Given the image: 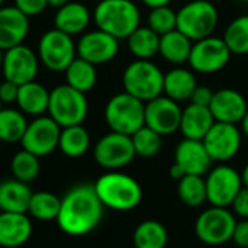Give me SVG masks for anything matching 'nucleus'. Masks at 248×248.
Instances as JSON below:
<instances>
[{"mask_svg": "<svg viewBox=\"0 0 248 248\" xmlns=\"http://www.w3.org/2000/svg\"><path fill=\"white\" fill-rule=\"evenodd\" d=\"M103 211L93 185H77L61 198L57 224L64 234L83 237L99 227Z\"/></svg>", "mask_w": 248, "mask_h": 248, "instance_id": "1", "label": "nucleus"}, {"mask_svg": "<svg viewBox=\"0 0 248 248\" xmlns=\"http://www.w3.org/2000/svg\"><path fill=\"white\" fill-rule=\"evenodd\" d=\"M102 205L112 211L128 212L135 209L142 201L141 185L129 174L109 170L93 185Z\"/></svg>", "mask_w": 248, "mask_h": 248, "instance_id": "2", "label": "nucleus"}, {"mask_svg": "<svg viewBox=\"0 0 248 248\" xmlns=\"http://www.w3.org/2000/svg\"><path fill=\"white\" fill-rule=\"evenodd\" d=\"M97 29L116 39H126L141 23V12L132 0H99L93 10Z\"/></svg>", "mask_w": 248, "mask_h": 248, "instance_id": "3", "label": "nucleus"}, {"mask_svg": "<svg viewBox=\"0 0 248 248\" xmlns=\"http://www.w3.org/2000/svg\"><path fill=\"white\" fill-rule=\"evenodd\" d=\"M124 92L147 103L163 94L164 73L151 60H135L122 74Z\"/></svg>", "mask_w": 248, "mask_h": 248, "instance_id": "4", "label": "nucleus"}, {"mask_svg": "<svg viewBox=\"0 0 248 248\" xmlns=\"http://www.w3.org/2000/svg\"><path fill=\"white\" fill-rule=\"evenodd\" d=\"M219 23V12L212 1L190 0L177 10L176 29L196 42L214 35Z\"/></svg>", "mask_w": 248, "mask_h": 248, "instance_id": "5", "label": "nucleus"}, {"mask_svg": "<svg viewBox=\"0 0 248 248\" xmlns=\"http://www.w3.org/2000/svg\"><path fill=\"white\" fill-rule=\"evenodd\" d=\"M145 103L126 92L112 96L105 106V121L110 131L132 135L145 125Z\"/></svg>", "mask_w": 248, "mask_h": 248, "instance_id": "6", "label": "nucleus"}, {"mask_svg": "<svg viewBox=\"0 0 248 248\" xmlns=\"http://www.w3.org/2000/svg\"><path fill=\"white\" fill-rule=\"evenodd\" d=\"M48 116L61 128L81 125L89 113L86 93H81L68 84H61L49 92Z\"/></svg>", "mask_w": 248, "mask_h": 248, "instance_id": "7", "label": "nucleus"}, {"mask_svg": "<svg viewBox=\"0 0 248 248\" xmlns=\"http://www.w3.org/2000/svg\"><path fill=\"white\" fill-rule=\"evenodd\" d=\"M39 62L52 73H62L77 57V45L73 36L58 31H46L38 42Z\"/></svg>", "mask_w": 248, "mask_h": 248, "instance_id": "8", "label": "nucleus"}, {"mask_svg": "<svg viewBox=\"0 0 248 248\" xmlns=\"http://www.w3.org/2000/svg\"><path fill=\"white\" fill-rule=\"evenodd\" d=\"M237 219L227 208L211 206L195 222V234L206 246L218 247L231 241Z\"/></svg>", "mask_w": 248, "mask_h": 248, "instance_id": "9", "label": "nucleus"}, {"mask_svg": "<svg viewBox=\"0 0 248 248\" xmlns=\"http://www.w3.org/2000/svg\"><path fill=\"white\" fill-rule=\"evenodd\" d=\"M231 55L232 52L230 51L224 38L211 35L193 42L187 62L190 64V68L196 73L215 74L228 65Z\"/></svg>", "mask_w": 248, "mask_h": 248, "instance_id": "10", "label": "nucleus"}, {"mask_svg": "<svg viewBox=\"0 0 248 248\" xmlns=\"http://www.w3.org/2000/svg\"><path fill=\"white\" fill-rule=\"evenodd\" d=\"M93 157L100 167L108 170H119L131 164L137 154L129 135L110 131L96 142Z\"/></svg>", "mask_w": 248, "mask_h": 248, "instance_id": "11", "label": "nucleus"}, {"mask_svg": "<svg viewBox=\"0 0 248 248\" xmlns=\"http://www.w3.org/2000/svg\"><path fill=\"white\" fill-rule=\"evenodd\" d=\"M205 183L208 202L212 206L219 208L231 206L235 196L244 187L241 173L227 164H221L209 170Z\"/></svg>", "mask_w": 248, "mask_h": 248, "instance_id": "12", "label": "nucleus"}, {"mask_svg": "<svg viewBox=\"0 0 248 248\" xmlns=\"http://www.w3.org/2000/svg\"><path fill=\"white\" fill-rule=\"evenodd\" d=\"M61 126L49 116H36L28 124V128L20 141L22 148L36 157L49 155L58 148Z\"/></svg>", "mask_w": 248, "mask_h": 248, "instance_id": "13", "label": "nucleus"}, {"mask_svg": "<svg viewBox=\"0 0 248 248\" xmlns=\"http://www.w3.org/2000/svg\"><path fill=\"white\" fill-rule=\"evenodd\" d=\"M202 142L212 161L225 163L238 154L243 142V132L237 125L215 122Z\"/></svg>", "mask_w": 248, "mask_h": 248, "instance_id": "14", "label": "nucleus"}, {"mask_svg": "<svg viewBox=\"0 0 248 248\" xmlns=\"http://www.w3.org/2000/svg\"><path fill=\"white\" fill-rule=\"evenodd\" d=\"M39 58L29 46L20 44L3 52L1 71L4 80L12 81L17 86L33 81L38 76Z\"/></svg>", "mask_w": 248, "mask_h": 248, "instance_id": "15", "label": "nucleus"}, {"mask_svg": "<svg viewBox=\"0 0 248 248\" xmlns=\"http://www.w3.org/2000/svg\"><path fill=\"white\" fill-rule=\"evenodd\" d=\"M182 110L183 109L177 102L161 94L145 103V126L161 137L171 135L180 129Z\"/></svg>", "mask_w": 248, "mask_h": 248, "instance_id": "16", "label": "nucleus"}, {"mask_svg": "<svg viewBox=\"0 0 248 248\" xmlns=\"http://www.w3.org/2000/svg\"><path fill=\"white\" fill-rule=\"evenodd\" d=\"M77 45V57L100 65L112 61L119 52V39L105 31L94 29L80 36Z\"/></svg>", "mask_w": 248, "mask_h": 248, "instance_id": "17", "label": "nucleus"}, {"mask_svg": "<svg viewBox=\"0 0 248 248\" xmlns=\"http://www.w3.org/2000/svg\"><path fill=\"white\" fill-rule=\"evenodd\" d=\"M248 109V103L243 93L235 89H219L214 92L209 110L215 122L238 125Z\"/></svg>", "mask_w": 248, "mask_h": 248, "instance_id": "18", "label": "nucleus"}, {"mask_svg": "<svg viewBox=\"0 0 248 248\" xmlns=\"http://www.w3.org/2000/svg\"><path fill=\"white\" fill-rule=\"evenodd\" d=\"M174 164L186 174L203 176L209 171L212 158L202 141L182 140L174 150Z\"/></svg>", "mask_w": 248, "mask_h": 248, "instance_id": "19", "label": "nucleus"}, {"mask_svg": "<svg viewBox=\"0 0 248 248\" xmlns=\"http://www.w3.org/2000/svg\"><path fill=\"white\" fill-rule=\"evenodd\" d=\"M29 33V16L16 6L0 7V48L3 51L23 44Z\"/></svg>", "mask_w": 248, "mask_h": 248, "instance_id": "20", "label": "nucleus"}, {"mask_svg": "<svg viewBox=\"0 0 248 248\" xmlns=\"http://www.w3.org/2000/svg\"><path fill=\"white\" fill-rule=\"evenodd\" d=\"M33 227L28 214L0 212V247H22L32 237Z\"/></svg>", "mask_w": 248, "mask_h": 248, "instance_id": "21", "label": "nucleus"}, {"mask_svg": "<svg viewBox=\"0 0 248 248\" xmlns=\"http://www.w3.org/2000/svg\"><path fill=\"white\" fill-rule=\"evenodd\" d=\"M92 19L93 15L84 3L68 1L57 10L54 16V25L55 29L74 36L83 33L90 25Z\"/></svg>", "mask_w": 248, "mask_h": 248, "instance_id": "22", "label": "nucleus"}, {"mask_svg": "<svg viewBox=\"0 0 248 248\" xmlns=\"http://www.w3.org/2000/svg\"><path fill=\"white\" fill-rule=\"evenodd\" d=\"M214 124H215V119H214L209 108L190 103L182 110L179 131L187 140L202 141Z\"/></svg>", "mask_w": 248, "mask_h": 248, "instance_id": "23", "label": "nucleus"}, {"mask_svg": "<svg viewBox=\"0 0 248 248\" xmlns=\"http://www.w3.org/2000/svg\"><path fill=\"white\" fill-rule=\"evenodd\" d=\"M32 190L28 183L16 179L0 182V212L28 214Z\"/></svg>", "mask_w": 248, "mask_h": 248, "instance_id": "24", "label": "nucleus"}, {"mask_svg": "<svg viewBox=\"0 0 248 248\" xmlns=\"http://www.w3.org/2000/svg\"><path fill=\"white\" fill-rule=\"evenodd\" d=\"M49 92L38 81H29L19 86L16 105L17 109L29 116H42L48 110Z\"/></svg>", "mask_w": 248, "mask_h": 248, "instance_id": "25", "label": "nucleus"}, {"mask_svg": "<svg viewBox=\"0 0 248 248\" xmlns=\"http://www.w3.org/2000/svg\"><path fill=\"white\" fill-rule=\"evenodd\" d=\"M196 77L195 74L183 67H174L164 74V87L163 94L173 99L174 102H186L190 100L193 90L196 89Z\"/></svg>", "mask_w": 248, "mask_h": 248, "instance_id": "26", "label": "nucleus"}, {"mask_svg": "<svg viewBox=\"0 0 248 248\" xmlns=\"http://www.w3.org/2000/svg\"><path fill=\"white\" fill-rule=\"evenodd\" d=\"M193 41H190L180 31L174 29L160 36L158 54L161 58L173 65H182L189 61Z\"/></svg>", "mask_w": 248, "mask_h": 248, "instance_id": "27", "label": "nucleus"}, {"mask_svg": "<svg viewBox=\"0 0 248 248\" xmlns=\"http://www.w3.org/2000/svg\"><path fill=\"white\" fill-rule=\"evenodd\" d=\"M128 49L137 60H151L158 54L160 35L148 26H138L126 38Z\"/></svg>", "mask_w": 248, "mask_h": 248, "instance_id": "28", "label": "nucleus"}, {"mask_svg": "<svg viewBox=\"0 0 248 248\" xmlns=\"http://www.w3.org/2000/svg\"><path fill=\"white\" fill-rule=\"evenodd\" d=\"M60 151L70 158L83 157L90 148V135L83 125H73L67 128H61Z\"/></svg>", "mask_w": 248, "mask_h": 248, "instance_id": "29", "label": "nucleus"}, {"mask_svg": "<svg viewBox=\"0 0 248 248\" xmlns=\"http://www.w3.org/2000/svg\"><path fill=\"white\" fill-rule=\"evenodd\" d=\"M65 73V84H68L70 87L81 92V93H87L90 92L97 81V71H96V65H93L92 62L76 57L74 61L67 67Z\"/></svg>", "mask_w": 248, "mask_h": 248, "instance_id": "30", "label": "nucleus"}, {"mask_svg": "<svg viewBox=\"0 0 248 248\" xmlns=\"http://www.w3.org/2000/svg\"><path fill=\"white\" fill-rule=\"evenodd\" d=\"M132 243L135 248H166L169 243V232L161 222L148 219L137 225Z\"/></svg>", "mask_w": 248, "mask_h": 248, "instance_id": "31", "label": "nucleus"}, {"mask_svg": "<svg viewBox=\"0 0 248 248\" xmlns=\"http://www.w3.org/2000/svg\"><path fill=\"white\" fill-rule=\"evenodd\" d=\"M61 208V198L48 190L33 192L29 201L28 214L38 221L49 222L57 221Z\"/></svg>", "mask_w": 248, "mask_h": 248, "instance_id": "32", "label": "nucleus"}, {"mask_svg": "<svg viewBox=\"0 0 248 248\" xmlns=\"http://www.w3.org/2000/svg\"><path fill=\"white\" fill-rule=\"evenodd\" d=\"M28 128L25 113L19 109H1L0 110V141L6 144L20 142Z\"/></svg>", "mask_w": 248, "mask_h": 248, "instance_id": "33", "label": "nucleus"}, {"mask_svg": "<svg viewBox=\"0 0 248 248\" xmlns=\"http://www.w3.org/2000/svg\"><path fill=\"white\" fill-rule=\"evenodd\" d=\"M179 199L189 208H199L206 202V183L202 176L186 174L177 185Z\"/></svg>", "mask_w": 248, "mask_h": 248, "instance_id": "34", "label": "nucleus"}, {"mask_svg": "<svg viewBox=\"0 0 248 248\" xmlns=\"http://www.w3.org/2000/svg\"><path fill=\"white\" fill-rule=\"evenodd\" d=\"M222 38L232 54H248V15H241L232 19L225 28Z\"/></svg>", "mask_w": 248, "mask_h": 248, "instance_id": "35", "label": "nucleus"}, {"mask_svg": "<svg viewBox=\"0 0 248 248\" xmlns=\"http://www.w3.org/2000/svg\"><path fill=\"white\" fill-rule=\"evenodd\" d=\"M10 170H12L13 179L29 185L39 174V170H41L39 157L22 148V151H17L13 155L10 161Z\"/></svg>", "mask_w": 248, "mask_h": 248, "instance_id": "36", "label": "nucleus"}, {"mask_svg": "<svg viewBox=\"0 0 248 248\" xmlns=\"http://www.w3.org/2000/svg\"><path fill=\"white\" fill-rule=\"evenodd\" d=\"M131 138H132L135 154L138 157L151 158V157H155L161 150V144H163L161 138L163 137L145 125L142 128H140L135 134H132Z\"/></svg>", "mask_w": 248, "mask_h": 248, "instance_id": "37", "label": "nucleus"}, {"mask_svg": "<svg viewBox=\"0 0 248 248\" xmlns=\"http://www.w3.org/2000/svg\"><path fill=\"white\" fill-rule=\"evenodd\" d=\"M147 26L160 36L171 32L177 26V12L170 6L153 7L147 17Z\"/></svg>", "mask_w": 248, "mask_h": 248, "instance_id": "38", "label": "nucleus"}, {"mask_svg": "<svg viewBox=\"0 0 248 248\" xmlns=\"http://www.w3.org/2000/svg\"><path fill=\"white\" fill-rule=\"evenodd\" d=\"M15 6L23 12L26 16H36L39 13H42L45 10V7L48 6L46 0H15Z\"/></svg>", "mask_w": 248, "mask_h": 248, "instance_id": "39", "label": "nucleus"}, {"mask_svg": "<svg viewBox=\"0 0 248 248\" xmlns=\"http://www.w3.org/2000/svg\"><path fill=\"white\" fill-rule=\"evenodd\" d=\"M212 97H214V92L208 86H196V89L192 93L190 103L209 108V105L212 102Z\"/></svg>", "mask_w": 248, "mask_h": 248, "instance_id": "40", "label": "nucleus"}, {"mask_svg": "<svg viewBox=\"0 0 248 248\" xmlns=\"http://www.w3.org/2000/svg\"><path fill=\"white\" fill-rule=\"evenodd\" d=\"M232 209L235 215L241 219H248V187H243L232 202Z\"/></svg>", "mask_w": 248, "mask_h": 248, "instance_id": "41", "label": "nucleus"}, {"mask_svg": "<svg viewBox=\"0 0 248 248\" xmlns=\"http://www.w3.org/2000/svg\"><path fill=\"white\" fill-rule=\"evenodd\" d=\"M231 241L240 248H248V219H241L235 224Z\"/></svg>", "mask_w": 248, "mask_h": 248, "instance_id": "42", "label": "nucleus"}, {"mask_svg": "<svg viewBox=\"0 0 248 248\" xmlns=\"http://www.w3.org/2000/svg\"><path fill=\"white\" fill-rule=\"evenodd\" d=\"M17 92H19L17 84L4 80L0 84V100H1V103H16Z\"/></svg>", "mask_w": 248, "mask_h": 248, "instance_id": "43", "label": "nucleus"}, {"mask_svg": "<svg viewBox=\"0 0 248 248\" xmlns=\"http://www.w3.org/2000/svg\"><path fill=\"white\" fill-rule=\"evenodd\" d=\"M147 7H160V6H169L173 0H141Z\"/></svg>", "mask_w": 248, "mask_h": 248, "instance_id": "44", "label": "nucleus"}, {"mask_svg": "<svg viewBox=\"0 0 248 248\" xmlns=\"http://www.w3.org/2000/svg\"><path fill=\"white\" fill-rule=\"evenodd\" d=\"M183 176H185V174L182 173V170H180V169H179V167H177V166H176V164L173 163V166L170 167V177L179 182V180H180V179H182Z\"/></svg>", "mask_w": 248, "mask_h": 248, "instance_id": "45", "label": "nucleus"}, {"mask_svg": "<svg viewBox=\"0 0 248 248\" xmlns=\"http://www.w3.org/2000/svg\"><path fill=\"white\" fill-rule=\"evenodd\" d=\"M240 124H241V128H240L241 132L248 138V109L247 112H246V115H244V118H243V121Z\"/></svg>", "mask_w": 248, "mask_h": 248, "instance_id": "46", "label": "nucleus"}, {"mask_svg": "<svg viewBox=\"0 0 248 248\" xmlns=\"http://www.w3.org/2000/svg\"><path fill=\"white\" fill-rule=\"evenodd\" d=\"M46 1H48V6H52V7L60 9L61 6H64V4L68 3L70 0H46Z\"/></svg>", "mask_w": 248, "mask_h": 248, "instance_id": "47", "label": "nucleus"}, {"mask_svg": "<svg viewBox=\"0 0 248 248\" xmlns=\"http://www.w3.org/2000/svg\"><path fill=\"white\" fill-rule=\"evenodd\" d=\"M241 179H243V185L244 187H248V163L246 164V167L241 171Z\"/></svg>", "mask_w": 248, "mask_h": 248, "instance_id": "48", "label": "nucleus"}, {"mask_svg": "<svg viewBox=\"0 0 248 248\" xmlns=\"http://www.w3.org/2000/svg\"><path fill=\"white\" fill-rule=\"evenodd\" d=\"M3 52H4V51L0 48V68H1V61H3Z\"/></svg>", "mask_w": 248, "mask_h": 248, "instance_id": "49", "label": "nucleus"}, {"mask_svg": "<svg viewBox=\"0 0 248 248\" xmlns=\"http://www.w3.org/2000/svg\"><path fill=\"white\" fill-rule=\"evenodd\" d=\"M3 109V103H1V100H0V110Z\"/></svg>", "mask_w": 248, "mask_h": 248, "instance_id": "50", "label": "nucleus"}, {"mask_svg": "<svg viewBox=\"0 0 248 248\" xmlns=\"http://www.w3.org/2000/svg\"><path fill=\"white\" fill-rule=\"evenodd\" d=\"M3 1H4V0H0V7L3 6Z\"/></svg>", "mask_w": 248, "mask_h": 248, "instance_id": "51", "label": "nucleus"}, {"mask_svg": "<svg viewBox=\"0 0 248 248\" xmlns=\"http://www.w3.org/2000/svg\"><path fill=\"white\" fill-rule=\"evenodd\" d=\"M243 1H246V3H248V0H243Z\"/></svg>", "mask_w": 248, "mask_h": 248, "instance_id": "52", "label": "nucleus"}, {"mask_svg": "<svg viewBox=\"0 0 248 248\" xmlns=\"http://www.w3.org/2000/svg\"><path fill=\"white\" fill-rule=\"evenodd\" d=\"M203 1H211V0H203Z\"/></svg>", "mask_w": 248, "mask_h": 248, "instance_id": "53", "label": "nucleus"}, {"mask_svg": "<svg viewBox=\"0 0 248 248\" xmlns=\"http://www.w3.org/2000/svg\"><path fill=\"white\" fill-rule=\"evenodd\" d=\"M237 1H243V0H237Z\"/></svg>", "mask_w": 248, "mask_h": 248, "instance_id": "54", "label": "nucleus"}]
</instances>
